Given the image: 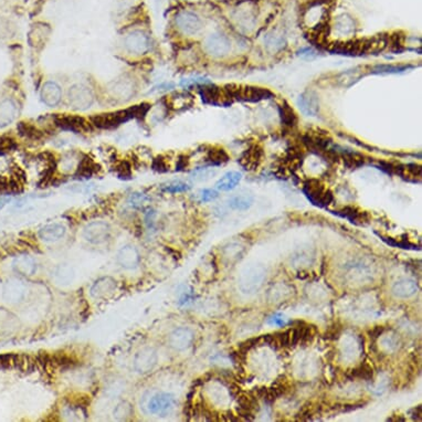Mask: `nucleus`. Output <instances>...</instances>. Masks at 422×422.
I'll list each match as a JSON object with an SVG mask.
<instances>
[{"mask_svg":"<svg viewBox=\"0 0 422 422\" xmlns=\"http://www.w3.org/2000/svg\"><path fill=\"white\" fill-rule=\"evenodd\" d=\"M266 279V269L262 264H250L239 277V290L244 295H252L262 287Z\"/></svg>","mask_w":422,"mask_h":422,"instance_id":"nucleus-1","label":"nucleus"},{"mask_svg":"<svg viewBox=\"0 0 422 422\" xmlns=\"http://www.w3.org/2000/svg\"><path fill=\"white\" fill-rule=\"evenodd\" d=\"M68 102L75 111H87L94 103V93L86 84L76 83L68 91Z\"/></svg>","mask_w":422,"mask_h":422,"instance_id":"nucleus-2","label":"nucleus"},{"mask_svg":"<svg viewBox=\"0 0 422 422\" xmlns=\"http://www.w3.org/2000/svg\"><path fill=\"white\" fill-rule=\"evenodd\" d=\"M133 118L131 110H122L116 112H110V113H102L91 117V124L100 130H112L117 126L128 122L129 119Z\"/></svg>","mask_w":422,"mask_h":422,"instance_id":"nucleus-3","label":"nucleus"},{"mask_svg":"<svg viewBox=\"0 0 422 422\" xmlns=\"http://www.w3.org/2000/svg\"><path fill=\"white\" fill-rule=\"evenodd\" d=\"M53 122L59 129L74 134H86L91 131V123L80 115L57 114L53 117Z\"/></svg>","mask_w":422,"mask_h":422,"instance_id":"nucleus-4","label":"nucleus"},{"mask_svg":"<svg viewBox=\"0 0 422 422\" xmlns=\"http://www.w3.org/2000/svg\"><path fill=\"white\" fill-rule=\"evenodd\" d=\"M303 192L307 199L315 206L326 207L333 201V194L318 180L312 179L306 181Z\"/></svg>","mask_w":422,"mask_h":422,"instance_id":"nucleus-5","label":"nucleus"},{"mask_svg":"<svg viewBox=\"0 0 422 422\" xmlns=\"http://www.w3.org/2000/svg\"><path fill=\"white\" fill-rule=\"evenodd\" d=\"M176 405V399L171 393L167 392H158L156 395L152 396V398L147 403V410L150 413L155 414L158 417L167 416L171 413Z\"/></svg>","mask_w":422,"mask_h":422,"instance_id":"nucleus-6","label":"nucleus"},{"mask_svg":"<svg viewBox=\"0 0 422 422\" xmlns=\"http://www.w3.org/2000/svg\"><path fill=\"white\" fill-rule=\"evenodd\" d=\"M199 94L205 103L222 105V107H227V105L231 104V100L234 98L227 87L221 89L216 86H203L199 90Z\"/></svg>","mask_w":422,"mask_h":422,"instance_id":"nucleus-7","label":"nucleus"},{"mask_svg":"<svg viewBox=\"0 0 422 422\" xmlns=\"http://www.w3.org/2000/svg\"><path fill=\"white\" fill-rule=\"evenodd\" d=\"M124 46L129 52L136 55H142L150 51L151 39L144 31L134 30L125 37Z\"/></svg>","mask_w":422,"mask_h":422,"instance_id":"nucleus-8","label":"nucleus"},{"mask_svg":"<svg viewBox=\"0 0 422 422\" xmlns=\"http://www.w3.org/2000/svg\"><path fill=\"white\" fill-rule=\"evenodd\" d=\"M232 97L245 102H260L263 100H269L273 94L269 90L256 87H238L236 89H228Z\"/></svg>","mask_w":422,"mask_h":422,"instance_id":"nucleus-9","label":"nucleus"},{"mask_svg":"<svg viewBox=\"0 0 422 422\" xmlns=\"http://www.w3.org/2000/svg\"><path fill=\"white\" fill-rule=\"evenodd\" d=\"M83 237L93 244H102L111 238V228L107 222L94 221L89 223L83 231Z\"/></svg>","mask_w":422,"mask_h":422,"instance_id":"nucleus-10","label":"nucleus"},{"mask_svg":"<svg viewBox=\"0 0 422 422\" xmlns=\"http://www.w3.org/2000/svg\"><path fill=\"white\" fill-rule=\"evenodd\" d=\"M206 51L216 58L227 55L231 50V41L223 33L216 32L210 34L205 42Z\"/></svg>","mask_w":422,"mask_h":422,"instance_id":"nucleus-11","label":"nucleus"},{"mask_svg":"<svg viewBox=\"0 0 422 422\" xmlns=\"http://www.w3.org/2000/svg\"><path fill=\"white\" fill-rule=\"evenodd\" d=\"M157 351L151 347L138 350L134 357V369L139 374H147L154 369L157 364Z\"/></svg>","mask_w":422,"mask_h":422,"instance_id":"nucleus-12","label":"nucleus"},{"mask_svg":"<svg viewBox=\"0 0 422 422\" xmlns=\"http://www.w3.org/2000/svg\"><path fill=\"white\" fill-rule=\"evenodd\" d=\"M175 21L178 29L186 34H196L202 29L201 19L191 11L179 12Z\"/></svg>","mask_w":422,"mask_h":422,"instance_id":"nucleus-13","label":"nucleus"},{"mask_svg":"<svg viewBox=\"0 0 422 422\" xmlns=\"http://www.w3.org/2000/svg\"><path fill=\"white\" fill-rule=\"evenodd\" d=\"M19 108L13 98L7 97L0 102V129H5L16 121Z\"/></svg>","mask_w":422,"mask_h":422,"instance_id":"nucleus-14","label":"nucleus"},{"mask_svg":"<svg viewBox=\"0 0 422 422\" xmlns=\"http://www.w3.org/2000/svg\"><path fill=\"white\" fill-rule=\"evenodd\" d=\"M298 105L306 116H316L320 113L319 96L313 91H306L298 98Z\"/></svg>","mask_w":422,"mask_h":422,"instance_id":"nucleus-15","label":"nucleus"},{"mask_svg":"<svg viewBox=\"0 0 422 422\" xmlns=\"http://www.w3.org/2000/svg\"><path fill=\"white\" fill-rule=\"evenodd\" d=\"M111 94L115 96V98L121 101H126L130 100V98L135 94L136 92V87L134 82L131 79H126L123 77L121 80L114 81L111 84L110 87Z\"/></svg>","mask_w":422,"mask_h":422,"instance_id":"nucleus-16","label":"nucleus"},{"mask_svg":"<svg viewBox=\"0 0 422 422\" xmlns=\"http://www.w3.org/2000/svg\"><path fill=\"white\" fill-rule=\"evenodd\" d=\"M41 101L50 108H54L60 103L62 98V90L58 83L49 81L41 88Z\"/></svg>","mask_w":422,"mask_h":422,"instance_id":"nucleus-17","label":"nucleus"},{"mask_svg":"<svg viewBox=\"0 0 422 422\" xmlns=\"http://www.w3.org/2000/svg\"><path fill=\"white\" fill-rule=\"evenodd\" d=\"M194 333L192 329L180 327L175 329L170 336V344L176 350H185L192 345L194 342Z\"/></svg>","mask_w":422,"mask_h":422,"instance_id":"nucleus-18","label":"nucleus"},{"mask_svg":"<svg viewBox=\"0 0 422 422\" xmlns=\"http://www.w3.org/2000/svg\"><path fill=\"white\" fill-rule=\"evenodd\" d=\"M140 258L139 253L135 247H133L131 244L125 245L121 250L118 251L117 255V262L118 264L124 269L132 270L135 269L136 266L139 264Z\"/></svg>","mask_w":422,"mask_h":422,"instance_id":"nucleus-19","label":"nucleus"},{"mask_svg":"<svg viewBox=\"0 0 422 422\" xmlns=\"http://www.w3.org/2000/svg\"><path fill=\"white\" fill-rule=\"evenodd\" d=\"M419 290L416 281L411 279H402L396 281L391 287V292L398 299H410Z\"/></svg>","mask_w":422,"mask_h":422,"instance_id":"nucleus-20","label":"nucleus"},{"mask_svg":"<svg viewBox=\"0 0 422 422\" xmlns=\"http://www.w3.org/2000/svg\"><path fill=\"white\" fill-rule=\"evenodd\" d=\"M116 288V281L112 278H102L97 280L91 287V295L94 299H105L114 293Z\"/></svg>","mask_w":422,"mask_h":422,"instance_id":"nucleus-21","label":"nucleus"},{"mask_svg":"<svg viewBox=\"0 0 422 422\" xmlns=\"http://www.w3.org/2000/svg\"><path fill=\"white\" fill-rule=\"evenodd\" d=\"M262 151L257 146H253L251 149L245 151L242 155L239 163L244 168L245 171H255L261 164L262 160Z\"/></svg>","mask_w":422,"mask_h":422,"instance_id":"nucleus-22","label":"nucleus"},{"mask_svg":"<svg viewBox=\"0 0 422 422\" xmlns=\"http://www.w3.org/2000/svg\"><path fill=\"white\" fill-rule=\"evenodd\" d=\"M67 229L61 223H50L39 230V238L45 242H55L66 236Z\"/></svg>","mask_w":422,"mask_h":422,"instance_id":"nucleus-23","label":"nucleus"},{"mask_svg":"<svg viewBox=\"0 0 422 422\" xmlns=\"http://www.w3.org/2000/svg\"><path fill=\"white\" fill-rule=\"evenodd\" d=\"M253 201H255V197H253V195L245 192L232 196L228 200V205L232 210L245 211L252 206Z\"/></svg>","mask_w":422,"mask_h":422,"instance_id":"nucleus-24","label":"nucleus"},{"mask_svg":"<svg viewBox=\"0 0 422 422\" xmlns=\"http://www.w3.org/2000/svg\"><path fill=\"white\" fill-rule=\"evenodd\" d=\"M242 179V175L239 172H229L217 181L216 187L218 191L229 192L235 189Z\"/></svg>","mask_w":422,"mask_h":422,"instance_id":"nucleus-25","label":"nucleus"},{"mask_svg":"<svg viewBox=\"0 0 422 422\" xmlns=\"http://www.w3.org/2000/svg\"><path fill=\"white\" fill-rule=\"evenodd\" d=\"M257 409H258V402L255 396L244 393V395H242L240 398H239L238 412L241 417L249 419Z\"/></svg>","mask_w":422,"mask_h":422,"instance_id":"nucleus-26","label":"nucleus"},{"mask_svg":"<svg viewBox=\"0 0 422 422\" xmlns=\"http://www.w3.org/2000/svg\"><path fill=\"white\" fill-rule=\"evenodd\" d=\"M97 171L98 165L94 163V160L92 158L86 156L80 160L75 175L79 176L81 178H91L93 175L97 173Z\"/></svg>","mask_w":422,"mask_h":422,"instance_id":"nucleus-27","label":"nucleus"},{"mask_svg":"<svg viewBox=\"0 0 422 422\" xmlns=\"http://www.w3.org/2000/svg\"><path fill=\"white\" fill-rule=\"evenodd\" d=\"M47 29H48L47 27L45 28L34 27L33 28L29 34V41H30L31 47L36 48V49H41L42 47L46 46L47 39L49 37V32H50V30L46 31Z\"/></svg>","mask_w":422,"mask_h":422,"instance_id":"nucleus-28","label":"nucleus"},{"mask_svg":"<svg viewBox=\"0 0 422 422\" xmlns=\"http://www.w3.org/2000/svg\"><path fill=\"white\" fill-rule=\"evenodd\" d=\"M15 268L18 272L24 274V276H32L37 270V265L31 258L21 257L16 260Z\"/></svg>","mask_w":422,"mask_h":422,"instance_id":"nucleus-29","label":"nucleus"},{"mask_svg":"<svg viewBox=\"0 0 422 422\" xmlns=\"http://www.w3.org/2000/svg\"><path fill=\"white\" fill-rule=\"evenodd\" d=\"M335 214L343 218H347L348 220H350V222L361 223V224L366 219H367V215L362 213V211H358L356 208H353V207H346L340 211H337V213Z\"/></svg>","mask_w":422,"mask_h":422,"instance_id":"nucleus-30","label":"nucleus"},{"mask_svg":"<svg viewBox=\"0 0 422 422\" xmlns=\"http://www.w3.org/2000/svg\"><path fill=\"white\" fill-rule=\"evenodd\" d=\"M280 116L282 123L285 126H288V128H293L298 122L297 114H295L293 109L287 103H283L280 107Z\"/></svg>","mask_w":422,"mask_h":422,"instance_id":"nucleus-31","label":"nucleus"},{"mask_svg":"<svg viewBox=\"0 0 422 422\" xmlns=\"http://www.w3.org/2000/svg\"><path fill=\"white\" fill-rule=\"evenodd\" d=\"M17 130L21 136L28 139H40L42 136L41 132L36 128V126L30 123H19V125L17 126Z\"/></svg>","mask_w":422,"mask_h":422,"instance_id":"nucleus-32","label":"nucleus"},{"mask_svg":"<svg viewBox=\"0 0 422 422\" xmlns=\"http://www.w3.org/2000/svg\"><path fill=\"white\" fill-rule=\"evenodd\" d=\"M411 66H392V65H383L376 66L370 70L371 73L374 74H395L404 72L408 69H411Z\"/></svg>","mask_w":422,"mask_h":422,"instance_id":"nucleus-33","label":"nucleus"},{"mask_svg":"<svg viewBox=\"0 0 422 422\" xmlns=\"http://www.w3.org/2000/svg\"><path fill=\"white\" fill-rule=\"evenodd\" d=\"M421 166L416 165V164H409V165H405L403 166V168H400L399 174L403 176L404 178L408 179V180H412V181H416L417 178L421 177Z\"/></svg>","mask_w":422,"mask_h":422,"instance_id":"nucleus-34","label":"nucleus"},{"mask_svg":"<svg viewBox=\"0 0 422 422\" xmlns=\"http://www.w3.org/2000/svg\"><path fill=\"white\" fill-rule=\"evenodd\" d=\"M207 158H208L210 164L218 166V165L227 163L228 159H229V156H228V154L226 153V151H224V150H222V149H214V150L209 151V153L207 155Z\"/></svg>","mask_w":422,"mask_h":422,"instance_id":"nucleus-35","label":"nucleus"},{"mask_svg":"<svg viewBox=\"0 0 422 422\" xmlns=\"http://www.w3.org/2000/svg\"><path fill=\"white\" fill-rule=\"evenodd\" d=\"M171 103H172L173 109L181 110L193 104V97L191 95L178 93V94H175L172 96Z\"/></svg>","mask_w":422,"mask_h":422,"instance_id":"nucleus-36","label":"nucleus"},{"mask_svg":"<svg viewBox=\"0 0 422 422\" xmlns=\"http://www.w3.org/2000/svg\"><path fill=\"white\" fill-rule=\"evenodd\" d=\"M133 413V408L129 403H121L114 410V417L117 420H128Z\"/></svg>","mask_w":422,"mask_h":422,"instance_id":"nucleus-37","label":"nucleus"},{"mask_svg":"<svg viewBox=\"0 0 422 422\" xmlns=\"http://www.w3.org/2000/svg\"><path fill=\"white\" fill-rule=\"evenodd\" d=\"M372 375H374V371H372V368L368 364H363L353 370L354 377L364 379V381H369L372 378Z\"/></svg>","mask_w":422,"mask_h":422,"instance_id":"nucleus-38","label":"nucleus"},{"mask_svg":"<svg viewBox=\"0 0 422 422\" xmlns=\"http://www.w3.org/2000/svg\"><path fill=\"white\" fill-rule=\"evenodd\" d=\"M215 175H216V171L211 170V168H208V167H202L193 172L192 178L195 181H203V180L210 179Z\"/></svg>","mask_w":422,"mask_h":422,"instance_id":"nucleus-39","label":"nucleus"},{"mask_svg":"<svg viewBox=\"0 0 422 422\" xmlns=\"http://www.w3.org/2000/svg\"><path fill=\"white\" fill-rule=\"evenodd\" d=\"M19 360L20 356L18 355H12V354H6L0 356V368L6 369V368H12L15 366H19Z\"/></svg>","mask_w":422,"mask_h":422,"instance_id":"nucleus-40","label":"nucleus"},{"mask_svg":"<svg viewBox=\"0 0 422 422\" xmlns=\"http://www.w3.org/2000/svg\"><path fill=\"white\" fill-rule=\"evenodd\" d=\"M191 188L189 187L186 182H182V181H172L170 184H167L163 187V191L166 193H170V194H177V193H184L187 192L188 189Z\"/></svg>","mask_w":422,"mask_h":422,"instance_id":"nucleus-41","label":"nucleus"},{"mask_svg":"<svg viewBox=\"0 0 422 422\" xmlns=\"http://www.w3.org/2000/svg\"><path fill=\"white\" fill-rule=\"evenodd\" d=\"M16 147V143L11 137L0 138V156H4Z\"/></svg>","mask_w":422,"mask_h":422,"instance_id":"nucleus-42","label":"nucleus"},{"mask_svg":"<svg viewBox=\"0 0 422 422\" xmlns=\"http://www.w3.org/2000/svg\"><path fill=\"white\" fill-rule=\"evenodd\" d=\"M218 196H219V194L215 189H203L200 193V200L202 202H209L217 199Z\"/></svg>","mask_w":422,"mask_h":422,"instance_id":"nucleus-43","label":"nucleus"},{"mask_svg":"<svg viewBox=\"0 0 422 422\" xmlns=\"http://www.w3.org/2000/svg\"><path fill=\"white\" fill-rule=\"evenodd\" d=\"M147 200H149V198L143 194H132L130 198V203L134 207H140L143 206Z\"/></svg>","mask_w":422,"mask_h":422,"instance_id":"nucleus-44","label":"nucleus"},{"mask_svg":"<svg viewBox=\"0 0 422 422\" xmlns=\"http://www.w3.org/2000/svg\"><path fill=\"white\" fill-rule=\"evenodd\" d=\"M269 324L276 326H284L286 324V320L284 319L283 315L276 314L269 319Z\"/></svg>","mask_w":422,"mask_h":422,"instance_id":"nucleus-45","label":"nucleus"},{"mask_svg":"<svg viewBox=\"0 0 422 422\" xmlns=\"http://www.w3.org/2000/svg\"><path fill=\"white\" fill-rule=\"evenodd\" d=\"M383 344L384 346L388 348L389 350H395L399 345V341L393 336H389L383 341Z\"/></svg>","mask_w":422,"mask_h":422,"instance_id":"nucleus-46","label":"nucleus"},{"mask_svg":"<svg viewBox=\"0 0 422 422\" xmlns=\"http://www.w3.org/2000/svg\"><path fill=\"white\" fill-rule=\"evenodd\" d=\"M153 167H154L155 171L160 172V173H164V172H166V171L168 170L167 165H166V163L164 161V159H161V158H157L156 160H155Z\"/></svg>","mask_w":422,"mask_h":422,"instance_id":"nucleus-47","label":"nucleus"},{"mask_svg":"<svg viewBox=\"0 0 422 422\" xmlns=\"http://www.w3.org/2000/svg\"><path fill=\"white\" fill-rule=\"evenodd\" d=\"M257 343H258V339H252V340H249V341H247V342L242 343V344H241V346H240V348H241V350H242V351H248V350H250L253 346L257 345Z\"/></svg>","mask_w":422,"mask_h":422,"instance_id":"nucleus-48","label":"nucleus"},{"mask_svg":"<svg viewBox=\"0 0 422 422\" xmlns=\"http://www.w3.org/2000/svg\"><path fill=\"white\" fill-rule=\"evenodd\" d=\"M384 332V327L383 326H376L372 328L371 330H369V335L372 339H377V337L381 336Z\"/></svg>","mask_w":422,"mask_h":422,"instance_id":"nucleus-49","label":"nucleus"},{"mask_svg":"<svg viewBox=\"0 0 422 422\" xmlns=\"http://www.w3.org/2000/svg\"><path fill=\"white\" fill-rule=\"evenodd\" d=\"M412 412V418L416 419V420H421V416H422V412H421V406H418L417 408H414V409L411 410Z\"/></svg>","mask_w":422,"mask_h":422,"instance_id":"nucleus-50","label":"nucleus"},{"mask_svg":"<svg viewBox=\"0 0 422 422\" xmlns=\"http://www.w3.org/2000/svg\"><path fill=\"white\" fill-rule=\"evenodd\" d=\"M186 159L187 158H180L179 160H178V164H177V166H176V170L177 171H182L184 170V168H186V166H187V161H186Z\"/></svg>","mask_w":422,"mask_h":422,"instance_id":"nucleus-51","label":"nucleus"},{"mask_svg":"<svg viewBox=\"0 0 422 422\" xmlns=\"http://www.w3.org/2000/svg\"><path fill=\"white\" fill-rule=\"evenodd\" d=\"M329 0H314V3L316 6H321L323 4H327Z\"/></svg>","mask_w":422,"mask_h":422,"instance_id":"nucleus-52","label":"nucleus"}]
</instances>
